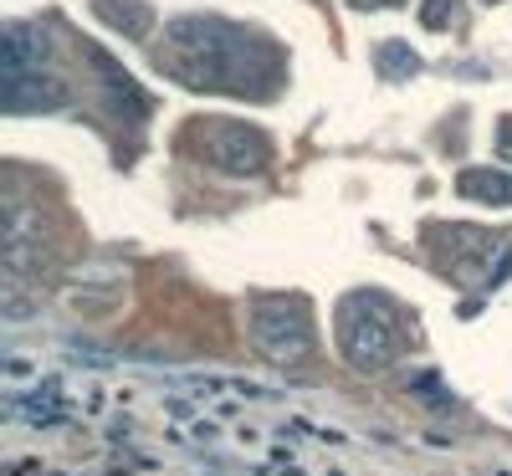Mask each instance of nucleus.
I'll use <instances>...</instances> for the list:
<instances>
[{"mask_svg": "<svg viewBox=\"0 0 512 476\" xmlns=\"http://www.w3.org/2000/svg\"><path fill=\"white\" fill-rule=\"evenodd\" d=\"M492 6H497V0H492Z\"/></svg>", "mask_w": 512, "mask_h": 476, "instance_id": "18", "label": "nucleus"}, {"mask_svg": "<svg viewBox=\"0 0 512 476\" xmlns=\"http://www.w3.org/2000/svg\"><path fill=\"white\" fill-rule=\"evenodd\" d=\"M410 389H415V395H425V400H436L441 410H451V405H456V395H451V389H446L436 374H415V384H410Z\"/></svg>", "mask_w": 512, "mask_h": 476, "instance_id": "13", "label": "nucleus"}, {"mask_svg": "<svg viewBox=\"0 0 512 476\" xmlns=\"http://www.w3.org/2000/svg\"><path fill=\"white\" fill-rule=\"evenodd\" d=\"M456 21H461V0H425L420 6V26L425 31H446Z\"/></svg>", "mask_w": 512, "mask_h": 476, "instance_id": "11", "label": "nucleus"}, {"mask_svg": "<svg viewBox=\"0 0 512 476\" xmlns=\"http://www.w3.org/2000/svg\"><path fill=\"white\" fill-rule=\"evenodd\" d=\"M456 190L477 205H512V175H497V169H461Z\"/></svg>", "mask_w": 512, "mask_h": 476, "instance_id": "8", "label": "nucleus"}, {"mask_svg": "<svg viewBox=\"0 0 512 476\" xmlns=\"http://www.w3.org/2000/svg\"><path fill=\"white\" fill-rule=\"evenodd\" d=\"M72 93L62 77H41V72H21V77H6V108L11 113H52L62 108Z\"/></svg>", "mask_w": 512, "mask_h": 476, "instance_id": "6", "label": "nucleus"}, {"mask_svg": "<svg viewBox=\"0 0 512 476\" xmlns=\"http://www.w3.org/2000/svg\"><path fill=\"white\" fill-rule=\"evenodd\" d=\"M200 149L205 159L221 169V175H236V180H251V175H262V169L272 164V149L267 139L256 134V128L246 123H205V134H200Z\"/></svg>", "mask_w": 512, "mask_h": 476, "instance_id": "4", "label": "nucleus"}, {"mask_svg": "<svg viewBox=\"0 0 512 476\" xmlns=\"http://www.w3.org/2000/svg\"><path fill=\"white\" fill-rule=\"evenodd\" d=\"M164 47L169 52L159 57V67L200 93H246L241 82H251V62H267L262 41L216 16H175L164 26Z\"/></svg>", "mask_w": 512, "mask_h": 476, "instance_id": "1", "label": "nucleus"}, {"mask_svg": "<svg viewBox=\"0 0 512 476\" xmlns=\"http://www.w3.org/2000/svg\"><path fill=\"white\" fill-rule=\"evenodd\" d=\"M98 16H103L113 31H123L128 41H139V36L154 31V11L144 6V0H98Z\"/></svg>", "mask_w": 512, "mask_h": 476, "instance_id": "9", "label": "nucleus"}, {"mask_svg": "<svg viewBox=\"0 0 512 476\" xmlns=\"http://www.w3.org/2000/svg\"><path fill=\"white\" fill-rule=\"evenodd\" d=\"M497 154H502V159H512V118L497 128Z\"/></svg>", "mask_w": 512, "mask_h": 476, "instance_id": "14", "label": "nucleus"}, {"mask_svg": "<svg viewBox=\"0 0 512 476\" xmlns=\"http://www.w3.org/2000/svg\"><path fill=\"white\" fill-rule=\"evenodd\" d=\"M338 349L344 359L364 374L395 364L400 354V318L390 308V297L379 292H349L338 302Z\"/></svg>", "mask_w": 512, "mask_h": 476, "instance_id": "2", "label": "nucleus"}, {"mask_svg": "<svg viewBox=\"0 0 512 476\" xmlns=\"http://www.w3.org/2000/svg\"><path fill=\"white\" fill-rule=\"evenodd\" d=\"M6 374H11V379H26L31 364H26V359H6Z\"/></svg>", "mask_w": 512, "mask_h": 476, "instance_id": "16", "label": "nucleus"}, {"mask_svg": "<svg viewBox=\"0 0 512 476\" xmlns=\"http://www.w3.org/2000/svg\"><path fill=\"white\" fill-rule=\"evenodd\" d=\"M62 354H67L72 364H82V369H113V364H118V354L93 349V343H62Z\"/></svg>", "mask_w": 512, "mask_h": 476, "instance_id": "12", "label": "nucleus"}, {"mask_svg": "<svg viewBox=\"0 0 512 476\" xmlns=\"http://www.w3.org/2000/svg\"><path fill=\"white\" fill-rule=\"evenodd\" d=\"M359 11H395V6H405V0H354Z\"/></svg>", "mask_w": 512, "mask_h": 476, "instance_id": "15", "label": "nucleus"}, {"mask_svg": "<svg viewBox=\"0 0 512 476\" xmlns=\"http://www.w3.org/2000/svg\"><path fill=\"white\" fill-rule=\"evenodd\" d=\"M82 57H88V67L98 72V82H103V98H108V103H113V108H118V113H123L128 123H144V118L154 113L149 93H144L139 82L128 77V72H123V67H118V62H113V57H108L103 47H88Z\"/></svg>", "mask_w": 512, "mask_h": 476, "instance_id": "5", "label": "nucleus"}, {"mask_svg": "<svg viewBox=\"0 0 512 476\" xmlns=\"http://www.w3.org/2000/svg\"><path fill=\"white\" fill-rule=\"evenodd\" d=\"M251 349L277 369H292L313 354V318L303 297H256L251 302Z\"/></svg>", "mask_w": 512, "mask_h": 476, "instance_id": "3", "label": "nucleus"}, {"mask_svg": "<svg viewBox=\"0 0 512 476\" xmlns=\"http://www.w3.org/2000/svg\"><path fill=\"white\" fill-rule=\"evenodd\" d=\"M47 31H36L26 21H11L6 36H0V57H6V77H21V72H41L47 62Z\"/></svg>", "mask_w": 512, "mask_h": 476, "instance_id": "7", "label": "nucleus"}, {"mask_svg": "<svg viewBox=\"0 0 512 476\" xmlns=\"http://www.w3.org/2000/svg\"><path fill=\"white\" fill-rule=\"evenodd\" d=\"M487 476H507V471H487Z\"/></svg>", "mask_w": 512, "mask_h": 476, "instance_id": "17", "label": "nucleus"}, {"mask_svg": "<svg viewBox=\"0 0 512 476\" xmlns=\"http://www.w3.org/2000/svg\"><path fill=\"white\" fill-rule=\"evenodd\" d=\"M374 67H379V77L400 82V77H415L420 72V57L405 47V41H379V47H374Z\"/></svg>", "mask_w": 512, "mask_h": 476, "instance_id": "10", "label": "nucleus"}]
</instances>
